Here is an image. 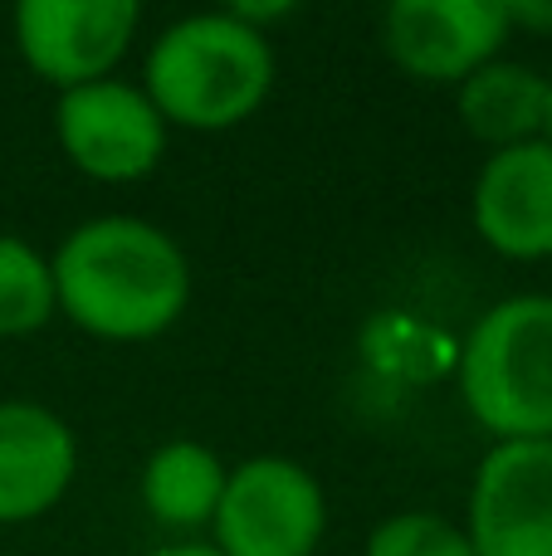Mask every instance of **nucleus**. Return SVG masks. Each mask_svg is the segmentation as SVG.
Listing matches in <instances>:
<instances>
[{
  "label": "nucleus",
  "instance_id": "20e7f679",
  "mask_svg": "<svg viewBox=\"0 0 552 556\" xmlns=\"http://www.w3.org/2000/svg\"><path fill=\"white\" fill-rule=\"evenodd\" d=\"M328 538V493L318 473L289 454H250L230 464L211 547L221 556H318Z\"/></svg>",
  "mask_w": 552,
  "mask_h": 556
},
{
  "label": "nucleus",
  "instance_id": "39448f33",
  "mask_svg": "<svg viewBox=\"0 0 552 556\" xmlns=\"http://www.w3.org/2000/svg\"><path fill=\"white\" fill-rule=\"evenodd\" d=\"M54 142L78 176L98 186H133L166 162L172 127L162 123L142 84L98 78V84L59 93Z\"/></svg>",
  "mask_w": 552,
  "mask_h": 556
},
{
  "label": "nucleus",
  "instance_id": "6e6552de",
  "mask_svg": "<svg viewBox=\"0 0 552 556\" xmlns=\"http://www.w3.org/2000/svg\"><path fill=\"white\" fill-rule=\"evenodd\" d=\"M460 528L475 556H552V440L489 444Z\"/></svg>",
  "mask_w": 552,
  "mask_h": 556
},
{
  "label": "nucleus",
  "instance_id": "f03ea898",
  "mask_svg": "<svg viewBox=\"0 0 552 556\" xmlns=\"http://www.w3.org/2000/svg\"><path fill=\"white\" fill-rule=\"evenodd\" d=\"M279 84L274 39L250 29L230 10L181 15L147 45L142 93L166 127L230 132L269 103Z\"/></svg>",
  "mask_w": 552,
  "mask_h": 556
},
{
  "label": "nucleus",
  "instance_id": "9b49d317",
  "mask_svg": "<svg viewBox=\"0 0 552 556\" xmlns=\"http://www.w3.org/2000/svg\"><path fill=\"white\" fill-rule=\"evenodd\" d=\"M225 479H230V464L211 444L166 440L142 459L137 498L162 532H176V542H196V532H211Z\"/></svg>",
  "mask_w": 552,
  "mask_h": 556
},
{
  "label": "nucleus",
  "instance_id": "dca6fc26",
  "mask_svg": "<svg viewBox=\"0 0 552 556\" xmlns=\"http://www.w3.org/2000/svg\"><path fill=\"white\" fill-rule=\"evenodd\" d=\"M147 556H221V552H215L211 542L196 538V542H166V547H152Z\"/></svg>",
  "mask_w": 552,
  "mask_h": 556
},
{
  "label": "nucleus",
  "instance_id": "f3484780",
  "mask_svg": "<svg viewBox=\"0 0 552 556\" xmlns=\"http://www.w3.org/2000/svg\"><path fill=\"white\" fill-rule=\"evenodd\" d=\"M543 142H552V74H548V113H543Z\"/></svg>",
  "mask_w": 552,
  "mask_h": 556
},
{
  "label": "nucleus",
  "instance_id": "f8f14e48",
  "mask_svg": "<svg viewBox=\"0 0 552 556\" xmlns=\"http://www.w3.org/2000/svg\"><path fill=\"white\" fill-rule=\"evenodd\" d=\"M455 113L460 127L489 152L534 142L543 137V113H548V74L524 59H489L485 68L455 88Z\"/></svg>",
  "mask_w": 552,
  "mask_h": 556
},
{
  "label": "nucleus",
  "instance_id": "0eeeda50",
  "mask_svg": "<svg viewBox=\"0 0 552 556\" xmlns=\"http://www.w3.org/2000/svg\"><path fill=\"white\" fill-rule=\"evenodd\" d=\"M504 0H391L381 10V49L416 84L460 88L509 45Z\"/></svg>",
  "mask_w": 552,
  "mask_h": 556
},
{
  "label": "nucleus",
  "instance_id": "7ed1b4c3",
  "mask_svg": "<svg viewBox=\"0 0 552 556\" xmlns=\"http://www.w3.org/2000/svg\"><path fill=\"white\" fill-rule=\"evenodd\" d=\"M469 420L494 444L552 440V293H514L475 317L455 356Z\"/></svg>",
  "mask_w": 552,
  "mask_h": 556
},
{
  "label": "nucleus",
  "instance_id": "1a4fd4ad",
  "mask_svg": "<svg viewBox=\"0 0 552 556\" xmlns=\"http://www.w3.org/2000/svg\"><path fill=\"white\" fill-rule=\"evenodd\" d=\"M475 235L514 264H552V142L489 152L469 186Z\"/></svg>",
  "mask_w": 552,
  "mask_h": 556
},
{
  "label": "nucleus",
  "instance_id": "f257e3e1",
  "mask_svg": "<svg viewBox=\"0 0 552 556\" xmlns=\"http://www.w3.org/2000/svg\"><path fill=\"white\" fill-rule=\"evenodd\" d=\"M59 317L98 342H156L186 317L191 260L172 230L142 215H93L49 254Z\"/></svg>",
  "mask_w": 552,
  "mask_h": 556
},
{
  "label": "nucleus",
  "instance_id": "9d476101",
  "mask_svg": "<svg viewBox=\"0 0 552 556\" xmlns=\"http://www.w3.org/2000/svg\"><path fill=\"white\" fill-rule=\"evenodd\" d=\"M78 479V434L39 401H0V528L39 522Z\"/></svg>",
  "mask_w": 552,
  "mask_h": 556
},
{
  "label": "nucleus",
  "instance_id": "2eb2a0df",
  "mask_svg": "<svg viewBox=\"0 0 552 556\" xmlns=\"http://www.w3.org/2000/svg\"><path fill=\"white\" fill-rule=\"evenodd\" d=\"M514 35H552V0H504Z\"/></svg>",
  "mask_w": 552,
  "mask_h": 556
},
{
  "label": "nucleus",
  "instance_id": "4468645a",
  "mask_svg": "<svg viewBox=\"0 0 552 556\" xmlns=\"http://www.w3.org/2000/svg\"><path fill=\"white\" fill-rule=\"evenodd\" d=\"M362 556H475V547H469L460 522L440 518V513L411 508V513L381 518L377 528L367 532Z\"/></svg>",
  "mask_w": 552,
  "mask_h": 556
},
{
  "label": "nucleus",
  "instance_id": "ddd939ff",
  "mask_svg": "<svg viewBox=\"0 0 552 556\" xmlns=\"http://www.w3.org/2000/svg\"><path fill=\"white\" fill-rule=\"evenodd\" d=\"M59 317L54 269L49 254L35 250L25 235L0 230V337H35Z\"/></svg>",
  "mask_w": 552,
  "mask_h": 556
},
{
  "label": "nucleus",
  "instance_id": "423d86ee",
  "mask_svg": "<svg viewBox=\"0 0 552 556\" xmlns=\"http://www.w3.org/2000/svg\"><path fill=\"white\" fill-rule=\"evenodd\" d=\"M142 29L137 0H20L10 35L25 68L54 93L117 78Z\"/></svg>",
  "mask_w": 552,
  "mask_h": 556
}]
</instances>
